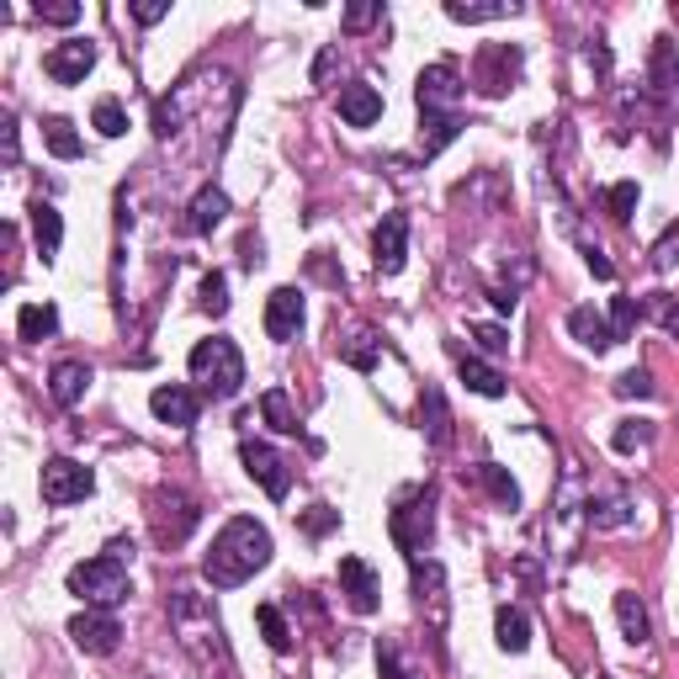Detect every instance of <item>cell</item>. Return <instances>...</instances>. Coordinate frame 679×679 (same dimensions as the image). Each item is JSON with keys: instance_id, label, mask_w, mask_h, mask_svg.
I'll list each match as a JSON object with an SVG mask.
<instances>
[{"instance_id": "34", "label": "cell", "mask_w": 679, "mask_h": 679, "mask_svg": "<svg viewBox=\"0 0 679 679\" xmlns=\"http://www.w3.org/2000/svg\"><path fill=\"white\" fill-rule=\"evenodd\" d=\"M648 441H653L648 419H621L616 436H611V446H616V451H637V446H648Z\"/></svg>"}, {"instance_id": "46", "label": "cell", "mask_w": 679, "mask_h": 679, "mask_svg": "<svg viewBox=\"0 0 679 679\" xmlns=\"http://www.w3.org/2000/svg\"><path fill=\"white\" fill-rule=\"evenodd\" d=\"M653 314H658V325L669 329V335H679V303L664 293H653Z\"/></svg>"}, {"instance_id": "33", "label": "cell", "mask_w": 679, "mask_h": 679, "mask_svg": "<svg viewBox=\"0 0 679 679\" xmlns=\"http://www.w3.org/2000/svg\"><path fill=\"white\" fill-rule=\"evenodd\" d=\"M637 197H643V191H637V180H616V186L605 191V207H611V218H616V223H626V218L637 212Z\"/></svg>"}, {"instance_id": "16", "label": "cell", "mask_w": 679, "mask_h": 679, "mask_svg": "<svg viewBox=\"0 0 679 679\" xmlns=\"http://www.w3.org/2000/svg\"><path fill=\"white\" fill-rule=\"evenodd\" d=\"M340 118L351 122V128H372V122L383 118V96H377V86H366V80L340 86Z\"/></svg>"}, {"instance_id": "49", "label": "cell", "mask_w": 679, "mask_h": 679, "mask_svg": "<svg viewBox=\"0 0 679 679\" xmlns=\"http://www.w3.org/2000/svg\"><path fill=\"white\" fill-rule=\"evenodd\" d=\"M6 160L17 165V122H6Z\"/></svg>"}, {"instance_id": "5", "label": "cell", "mask_w": 679, "mask_h": 679, "mask_svg": "<svg viewBox=\"0 0 679 679\" xmlns=\"http://www.w3.org/2000/svg\"><path fill=\"white\" fill-rule=\"evenodd\" d=\"M37 489H43V500L48 504H80L90 489H96V473L80 468V462H69V457H54V462H43Z\"/></svg>"}, {"instance_id": "7", "label": "cell", "mask_w": 679, "mask_h": 679, "mask_svg": "<svg viewBox=\"0 0 679 679\" xmlns=\"http://www.w3.org/2000/svg\"><path fill=\"white\" fill-rule=\"evenodd\" d=\"M462 90H468V86H462L457 64H430V69H419L414 101H419V112H457Z\"/></svg>"}, {"instance_id": "6", "label": "cell", "mask_w": 679, "mask_h": 679, "mask_svg": "<svg viewBox=\"0 0 679 679\" xmlns=\"http://www.w3.org/2000/svg\"><path fill=\"white\" fill-rule=\"evenodd\" d=\"M239 462H244V473L255 478L271 500H287V489H293V462H287L282 451H271L266 441H244L239 446Z\"/></svg>"}, {"instance_id": "30", "label": "cell", "mask_w": 679, "mask_h": 679, "mask_svg": "<svg viewBox=\"0 0 679 679\" xmlns=\"http://www.w3.org/2000/svg\"><path fill=\"white\" fill-rule=\"evenodd\" d=\"M255 621H261V632H266V648L271 653H287L293 648V632H287V621L276 605H255Z\"/></svg>"}, {"instance_id": "42", "label": "cell", "mask_w": 679, "mask_h": 679, "mask_svg": "<svg viewBox=\"0 0 679 679\" xmlns=\"http://www.w3.org/2000/svg\"><path fill=\"white\" fill-rule=\"evenodd\" d=\"M590 521L600 532H611V526H626V521H632V510H626V504H590Z\"/></svg>"}, {"instance_id": "8", "label": "cell", "mask_w": 679, "mask_h": 679, "mask_svg": "<svg viewBox=\"0 0 679 679\" xmlns=\"http://www.w3.org/2000/svg\"><path fill=\"white\" fill-rule=\"evenodd\" d=\"M69 637H75V648L90 653V658H107V653H118L122 643V626L112 611H80V616L69 621Z\"/></svg>"}, {"instance_id": "38", "label": "cell", "mask_w": 679, "mask_h": 679, "mask_svg": "<svg viewBox=\"0 0 679 679\" xmlns=\"http://www.w3.org/2000/svg\"><path fill=\"white\" fill-rule=\"evenodd\" d=\"M346 361H351L355 372H372V366H377V340H372V335H351V346H346Z\"/></svg>"}, {"instance_id": "29", "label": "cell", "mask_w": 679, "mask_h": 679, "mask_svg": "<svg viewBox=\"0 0 679 679\" xmlns=\"http://www.w3.org/2000/svg\"><path fill=\"white\" fill-rule=\"evenodd\" d=\"M478 478H483V489H489V494H494L504 510H521V483L504 473L500 462H483V468H478Z\"/></svg>"}, {"instance_id": "35", "label": "cell", "mask_w": 679, "mask_h": 679, "mask_svg": "<svg viewBox=\"0 0 679 679\" xmlns=\"http://www.w3.org/2000/svg\"><path fill=\"white\" fill-rule=\"evenodd\" d=\"M37 22H48V28H75V22H80V6H75V0H37Z\"/></svg>"}, {"instance_id": "13", "label": "cell", "mask_w": 679, "mask_h": 679, "mask_svg": "<svg viewBox=\"0 0 679 679\" xmlns=\"http://www.w3.org/2000/svg\"><path fill=\"white\" fill-rule=\"evenodd\" d=\"M515 69H521V48H483L478 54V75L473 86L483 90V96H504L510 90V80H515Z\"/></svg>"}, {"instance_id": "19", "label": "cell", "mask_w": 679, "mask_h": 679, "mask_svg": "<svg viewBox=\"0 0 679 679\" xmlns=\"http://www.w3.org/2000/svg\"><path fill=\"white\" fill-rule=\"evenodd\" d=\"M28 212H32V239H37V255H43V261H54V255H59V244H64V218H59V207L37 197Z\"/></svg>"}, {"instance_id": "23", "label": "cell", "mask_w": 679, "mask_h": 679, "mask_svg": "<svg viewBox=\"0 0 679 679\" xmlns=\"http://www.w3.org/2000/svg\"><path fill=\"white\" fill-rule=\"evenodd\" d=\"M616 621H621V637H626V643H648V637H653L648 605H643V600H637L632 590L616 594Z\"/></svg>"}, {"instance_id": "40", "label": "cell", "mask_w": 679, "mask_h": 679, "mask_svg": "<svg viewBox=\"0 0 679 679\" xmlns=\"http://www.w3.org/2000/svg\"><path fill=\"white\" fill-rule=\"evenodd\" d=\"M616 393H621V398H653L648 366H632V372H621V377H616Z\"/></svg>"}, {"instance_id": "36", "label": "cell", "mask_w": 679, "mask_h": 679, "mask_svg": "<svg viewBox=\"0 0 679 679\" xmlns=\"http://www.w3.org/2000/svg\"><path fill=\"white\" fill-rule=\"evenodd\" d=\"M202 308H207V314H229V276H223V271H207Z\"/></svg>"}, {"instance_id": "20", "label": "cell", "mask_w": 679, "mask_h": 679, "mask_svg": "<svg viewBox=\"0 0 679 679\" xmlns=\"http://www.w3.org/2000/svg\"><path fill=\"white\" fill-rule=\"evenodd\" d=\"M494 643L504 653H526L532 648V616L521 611V605H500L494 611Z\"/></svg>"}, {"instance_id": "37", "label": "cell", "mask_w": 679, "mask_h": 679, "mask_svg": "<svg viewBox=\"0 0 679 679\" xmlns=\"http://www.w3.org/2000/svg\"><path fill=\"white\" fill-rule=\"evenodd\" d=\"M632 325H637V297H616L611 303V335H616V346L632 340Z\"/></svg>"}, {"instance_id": "10", "label": "cell", "mask_w": 679, "mask_h": 679, "mask_svg": "<svg viewBox=\"0 0 679 679\" xmlns=\"http://www.w3.org/2000/svg\"><path fill=\"white\" fill-rule=\"evenodd\" d=\"M43 69H48L54 86H80L90 69H96V43H90V37H69V43H59V48L43 59Z\"/></svg>"}, {"instance_id": "44", "label": "cell", "mask_w": 679, "mask_h": 679, "mask_svg": "<svg viewBox=\"0 0 679 679\" xmlns=\"http://www.w3.org/2000/svg\"><path fill=\"white\" fill-rule=\"evenodd\" d=\"M675 261H679V223L664 239H658V250H653V266H658V271H669Z\"/></svg>"}, {"instance_id": "26", "label": "cell", "mask_w": 679, "mask_h": 679, "mask_svg": "<svg viewBox=\"0 0 679 679\" xmlns=\"http://www.w3.org/2000/svg\"><path fill=\"white\" fill-rule=\"evenodd\" d=\"M261 419H266L271 430H282V436H297V430H303L293 398H287V387H266V393H261Z\"/></svg>"}, {"instance_id": "43", "label": "cell", "mask_w": 679, "mask_h": 679, "mask_svg": "<svg viewBox=\"0 0 679 679\" xmlns=\"http://www.w3.org/2000/svg\"><path fill=\"white\" fill-rule=\"evenodd\" d=\"M473 340H478V346H483L489 355H504V351H510V335H504L500 325H473Z\"/></svg>"}, {"instance_id": "21", "label": "cell", "mask_w": 679, "mask_h": 679, "mask_svg": "<svg viewBox=\"0 0 679 679\" xmlns=\"http://www.w3.org/2000/svg\"><path fill=\"white\" fill-rule=\"evenodd\" d=\"M154 521H160V541H180V536L197 526V510H191V500H180V494H160Z\"/></svg>"}, {"instance_id": "27", "label": "cell", "mask_w": 679, "mask_h": 679, "mask_svg": "<svg viewBox=\"0 0 679 679\" xmlns=\"http://www.w3.org/2000/svg\"><path fill=\"white\" fill-rule=\"evenodd\" d=\"M43 144H48V154H54V160H80V154H86V144H80V133L69 128V118H48V122H43Z\"/></svg>"}, {"instance_id": "39", "label": "cell", "mask_w": 679, "mask_h": 679, "mask_svg": "<svg viewBox=\"0 0 679 679\" xmlns=\"http://www.w3.org/2000/svg\"><path fill=\"white\" fill-rule=\"evenodd\" d=\"M377 675L383 679H414V669L404 664V653L393 648V643H377Z\"/></svg>"}, {"instance_id": "28", "label": "cell", "mask_w": 679, "mask_h": 679, "mask_svg": "<svg viewBox=\"0 0 679 679\" xmlns=\"http://www.w3.org/2000/svg\"><path fill=\"white\" fill-rule=\"evenodd\" d=\"M425 128H430V133H419V149H425V154H441V149L462 133V118H457V112H425Z\"/></svg>"}, {"instance_id": "22", "label": "cell", "mask_w": 679, "mask_h": 679, "mask_svg": "<svg viewBox=\"0 0 679 679\" xmlns=\"http://www.w3.org/2000/svg\"><path fill=\"white\" fill-rule=\"evenodd\" d=\"M54 329H59V308H54V303H22V314H17V335H22L28 346L48 340Z\"/></svg>"}, {"instance_id": "32", "label": "cell", "mask_w": 679, "mask_h": 679, "mask_svg": "<svg viewBox=\"0 0 679 679\" xmlns=\"http://www.w3.org/2000/svg\"><path fill=\"white\" fill-rule=\"evenodd\" d=\"M90 122H96V133H101V139H122V133H128V112H122L118 101H96Z\"/></svg>"}, {"instance_id": "3", "label": "cell", "mask_w": 679, "mask_h": 679, "mask_svg": "<svg viewBox=\"0 0 679 679\" xmlns=\"http://www.w3.org/2000/svg\"><path fill=\"white\" fill-rule=\"evenodd\" d=\"M69 594H80L90 611H118L128 600V568H122V558L101 552V558L75 562L69 568Z\"/></svg>"}, {"instance_id": "47", "label": "cell", "mask_w": 679, "mask_h": 679, "mask_svg": "<svg viewBox=\"0 0 679 679\" xmlns=\"http://www.w3.org/2000/svg\"><path fill=\"white\" fill-rule=\"evenodd\" d=\"M372 22H383V6H377V0H372V6H351V11H346V28H351V32L372 28Z\"/></svg>"}, {"instance_id": "15", "label": "cell", "mask_w": 679, "mask_h": 679, "mask_svg": "<svg viewBox=\"0 0 679 679\" xmlns=\"http://www.w3.org/2000/svg\"><path fill=\"white\" fill-rule=\"evenodd\" d=\"M568 335L584 346V351H611L616 346V335H611V319L590 308V303H579V308H568Z\"/></svg>"}, {"instance_id": "17", "label": "cell", "mask_w": 679, "mask_h": 679, "mask_svg": "<svg viewBox=\"0 0 679 679\" xmlns=\"http://www.w3.org/2000/svg\"><path fill=\"white\" fill-rule=\"evenodd\" d=\"M223 212H229V197L218 191V186H202L197 197H191V207H186V234H212L218 223H223Z\"/></svg>"}, {"instance_id": "25", "label": "cell", "mask_w": 679, "mask_h": 679, "mask_svg": "<svg viewBox=\"0 0 679 679\" xmlns=\"http://www.w3.org/2000/svg\"><path fill=\"white\" fill-rule=\"evenodd\" d=\"M457 372H462V383L473 387L478 398H504L500 366H489V361H478V355H462V361H457Z\"/></svg>"}, {"instance_id": "4", "label": "cell", "mask_w": 679, "mask_h": 679, "mask_svg": "<svg viewBox=\"0 0 679 679\" xmlns=\"http://www.w3.org/2000/svg\"><path fill=\"white\" fill-rule=\"evenodd\" d=\"M387 532H393V541H398L409 558H419L425 541H430V532H436V494H430V489H409L404 500L393 504Z\"/></svg>"}, {"instance_id": "1", "label": "cell", "mask_w": 679, "mask_h": 679, "mask_svg": "<svg viewBox=\"0 0 679 679\" xmlns=\"http://www.w3.org/2000/svg\"><path fill=\"white\" fill-rule=\"evenodd\" d=\"M266 562H271V532L261 521H250V515H234L223 532L212 536V547H207V558H202V573L212 590H239V584L255 579Z\"/></svg>"}, {"instance_id": "14", "label": "cell", "mask_w": 679, "mask_h": 679, "mask_svg": "<svg viewBox=\"0 0 679 679\" xmlns=\"http://www.w3.org/2000/svg\"><path fill=\"white\" fill-rule=\"evenodd\" d=\"M149 409H154V419H165V425H176V430H186V425H197V393L180 383H165L149 393Z\"/></svg>"}, {"instance_id": "48", "label": "cell", "mask_w": 679, "mask_h": 679, "mask_svg": "<svg viewBox=\"0 0 679 679\" xmlns=\"http://www.w3.org/2000/svg\"><path fill=\"white\" fill-rule=\"evenodd\" d=\"M590 271L600 276V282H611V276H616V266H611V261H605L600 250H590Z\"/></svg>"}, {"instance_id": "12", "label": "cell", "mask_w": 679, "mask_h": 679, "mask_svg": "<svg viewBox=\"0 0 679 679\" xmlns=\"http://www.w3.org/2000/svg\"><path fill=\"white\" fill-rule=\"evenodd\" d=\"M340 590H346L355 616H372L383 605V584H377V573L361 558H340Z\"/></svg>"}, {"instance_id": "2", "label": "cell", "mask_w": 679, "mask_h": 679, "mask_svg": "<svg viewBox=\"0 0 679 679\" xmlns=\"http://www.w3.org/2000/svg\"><path fill=\"white\" fill-rule=\"evenodd\" d=\"M186 366H191V383H202L207 398H234L239 387H244V355H239L234 340H223V335H212V340H197L191 355H186Z\"/></svg>"}, {"instance_id": "9", "label": "cell", "mask_w": 679, "mask_h": 679, "mask_svg": "<svg viewBox=\"0 0 679 679\" xmlns=\"http://www.w3.org/2000/svg\"><path fill=\"white\" fill-rule=\"evenodd\" d=\"M404 255H409V218L404 212H383V223L372 234V266L383 271V276H398Z\"/></svg>"}, {"instance_id": "18", "label": "cell", "mask_w": 679, "mask_h": 679, "mask_svg": "<svg viewBox=\"0 0 679 679\" xmlns=\"http://www.w3.org/2000/svg\"><path fill=\"white\" fill-rule=\"evenodd\" d=\"M86 387H90L86 361H59V366L48 372V393H54V404H64V409H75V404L86 398Z\"/></svg>"}, {"instance_id": "24", "label": "cell", "mask_w": 679, "mask_h": 679, "mask_svg": "<svg viewBox=\"0 0 679 679\" xmlns=\"http://www.w3.org/2000/svg\"><path fill=\"white\" fill-rule=\"evenodd\" d=\"M419 419H425V436H430V446L451 441V414H446L441 387H425V393H419Z\"/></svg>"}, {"instance_id": "45", "label": "cell", "mask_w": 679, "mask_h": 679, "mask_svg": "<svg viewBox=\"0 0 679 679\" xmlns=\"http://www.w3.org/2000/svg\"><path fill=\"white\" fill-rule=\"evenodd\" d=\"M133 11V22L139 28H154V22H165L171 17V6H160V0H139V6H128Z\"/></svg>"}, {"instance_id": "31", "label": "cell", "mask_w": 679, "mask_h": 679, "mask_svg": "<svg viewBox=\"0 0 679 679\" xmlns=\"http://www.w3.org/2000/svg\"><path fill=\"white\" fill-rule=\"evenodd\" d=\"M446 17L451 22H500V17H515V6H504V0H494V6H462V0H451Z\"/></svg>"}, {"instance_id": "11", "label": "cell", "mask_w": 679, "mask_h": 679, "mask_svg": "<svg viewBox=\"0 0 679 679\" xmlns=\"http://www.w3.org/2000/svg\"><path fill=\"white\" fill-rule=\"evenodd\" d=\"M303 319H308V308H303V293L297 287H276L266 297V335L276 346H287L303 335Z\"/></svg>"}, {"instance_id": "41", "label": "cell", "mask_w": 679, "mask_h": 679, "mask_svg": "<svg viewBox=\"0 0 679 679\" xmlns=\"http://www.w3.org/2000/svg\"><path fill=\"white\" fill-rule=\"evenodd\" d=\"M340 526V510H329V504H314V510H303V532L308 536H325Z\"/></svg>"}]
</instances>
